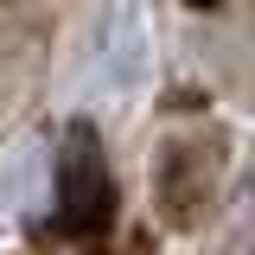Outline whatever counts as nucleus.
Masks as SVG:
<instances>
[{
	"instance_id": "f257e3e1",
	"label": "nucleus",
	"mask_w": 255,
	"mask_h": 255,
	"mask_svg": "<svg viewBox=\"0 0 255 255\" xmlns=\"http://www.w3.org/2000/svg\"><path fill=\"white\" fill-rule=\"evenodd\" d=\"M51 191H58L64 217L77 230H90L102 211H109V172H102V153H96V134L90 128H70L64 134V153L51 166Z\"/></svg>"
},
{
	"instance_id": "f03ea898",
	"label": "nucleus",
	"mask_w": 255,
	"mask_h": 255,
	"mask_svg": "<svg viewBox=\"0 0 255 255\" xmlns=\"http://www.w3.org/2000/svg\"><path fill=\"white\" fill-rule=\"evenodd\" d=\"M38 159H45V147H38V140H26V147L13 153V166H6V185H0V204H6V211H19V204H26L38 185H51V172H45Z\"/></svg>"
}]
</instances>
